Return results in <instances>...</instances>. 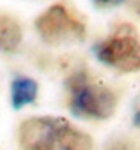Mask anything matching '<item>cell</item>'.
<instances>
[{
	"mask_svg": "<svg viewBox=\"0 0 140 150\" xmlns=\"http://www.w3.org/2000/svg\"><path fill=\"white\" fill-rule=\"evenodd\" d=\"M94 2L101 7H115V6H121L124 4L126 0H94Z\"/></svg>",
	"mask_w": 140,
	"mask_h": 150,
	"instance_id": "52a82bcc",
	"label": "cell"
},
{
	"mask_svg": "<svg viewBox=\"0 0 140 150\" xmlns=\"http://www.w3.org/2000/svg\"><path fill=\"white\" fill-rule=\"evenodd\" d=\"M133 125H135L136 129H140V110H136L135 115H133Z\"/></svg>",
	"mask_w": 140,
	"mask_h": 150,
	"instance_id": "ba28073f",
	"label": "cell"
},
{
	"mask_svg": "<svg viewBox=\"0 0 140 150\" xmlns=\"http://www.w3.org/2000/svg\"><path fill=\"white\" fill-rule=\"evenodd\" d=\"M66 87L69 90V110L78 118L106 120L115 113L117 96L108 87L92 83L87 72L78 71L67 78Z\"/></svg>",
	"mask_w": 140,
	"mask_h": 150,
	"instance_id": "6da1fadb",
	"label": "cell"
},
{
	"mask_svg": "<svg viewBox=\"0 0 140 150\" xmlns=\"http://www.w3.org/2000/svg\"><path fill=\"white\" fill-rule=\"evenodd\" d=\"M96 58L121 72H135L140 69V41L129 32L115 34L94 48Z\"/></svg>",
	"mask_w": 140,
	"mask_h": 150,
	"instance_id": "3957f363",
	"label": "cell"
},
{
	"mask_svg": "<svg viewBox=\"0 0 140 150\" xmlns=\"http://www.w3.org/2000/svg\"><path fill=\"white\" fill-rule=\"evenodd\" d=\"M23 32L16 20L9 16H0V51L11 53L21 44Z\"/></svg>",
	"mask_w": 140,
	"mask_h": 150,
	"instance_id": "8992f818",
	"label": "cell"
},
{
	"mask_svg": "<svg viewBox=\"0 0 140 150\" xmlns=\"http://www.w3.org/2000/svg\"><path fill=\"white\" fill-rule=\"evenodd\" d=\"M39 37L51 46L80 42L85 37V25L78 21L62 4L50 6L36 20Z\"/></svg>",
	"mask_w": 140,
	"mask_h": 150,
	"instance_id": "7a4b0ae2",
	"label": "cell"
},
{
	"mask_svg": "<svg viewBox=\"0 0 140 150\" xmlns=\"http://www.w3.org/2000/svg\"><path fill=\"white\" fill-rule=\"evenodd\" d=\"M62 117H32L20 127V145L23 150H62L59 129Z\"/></svg>",
	"mask_w": 140,
	"mask_h": 150,
	"instance_id": "277c9868",
	"label": "cell"
},
{
	"mask_svg": "<svg viewBox=\"0 0 140 150\" xmlns=\"http://www.w3.org/2000/svg\"><path fill=\"white\" fill-rule=\"evenodd\" d=\"M110 150H128L126 146H114V148H110Z\"/></svg>",
	"mask_w": 140,
	"mask_h": 150,
	"instance_id": "9c48e42d",
	"label": "cell"
},
{
	"mask_svg": "<svg viewBox=\"0 0 140 150\" xmlns=\"http://www.w3.org/2000/svg\"><path fill=\"white\" fill-rule=\"evenodd\" d=\"M37 97V83L27 76H16L11 83V103L14 110L32 104Z\"/></svg>",
	"mask_w": 140,
	"mask_h": 150,
	"instance_id": "5b68a950",
	"label": "cell"
}]
</instances>
